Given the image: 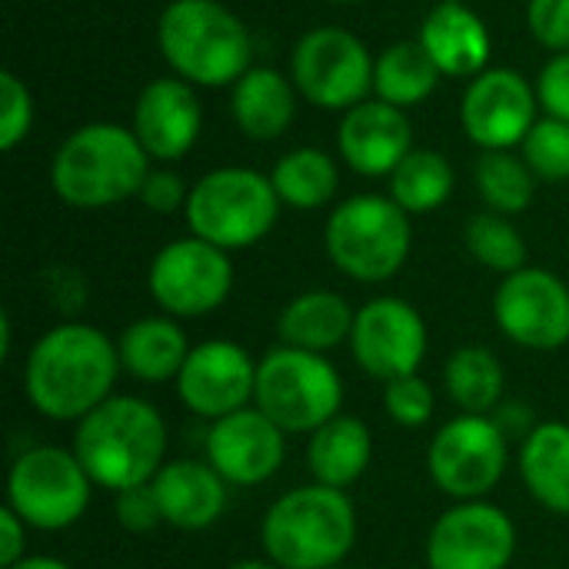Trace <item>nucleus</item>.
I'll return each mask as SVG.
<instances>
[{"label": "nucleus", "mask_w": 569, "mask_h": 569, "mask_svg": "<svg viewBox=\"0 0 569 569\" xmlns=\"http://www.w3.org/2000/svg\"><path fill=\"white\" fill-rule=\"evenodd\" d=\"M120 350L90 323H60L47 330L23 367V390L47 420H83L113 397Z\"/></svg>", "instance_id": "nucleus-1"}, {"label": "nucleus", "mask_w": 569, "mask_h": 569, "mask_svg": "<svg viewBox=\"0 0 569 569\" xmlns=\"http://www.w3.org/2000/svg\"><path fill=\"white\" fill-rule=\"evenodd\" d=\"M150 157L140 147L133 127L113 120H93L67 133L50 160L53 193L77 210L117 207L140 193Z\"/></svg>", "instance_id": "nucleus-2"}, {"label": "nucleus", "mask_w": 569, "mask_h": 569, "mask_svg": "<svg viewBox=\"0 0 569 569\" xmlns=\"http://www.w3.org/2000/svg\"><path fill=\"white\" fill-rule=\"evenodd\" d=\"M70 450L90 473L93 487L123 493L160 473L167 423L160 410L140 397H110L77 423Z\"/></svg>", "instance_id": "nucleus-3"}, {"label": "nucleus", "mask_w": 569, "mask_h": 569, "mask_svg": "<svg viewBox=\"0 0 569 569\" xmlns=\"http://www.w3.org/2000/svg\"><path fill=\"white\" fill-rule=\"evenodd\" d=\"M170 73L193 87H233L253 63L247 23L220 0H170L157 20Z\"/></svg>", "instance_id": "nucleus-4"}, {"label": "nucleus", "mask_w": 569, "mask_h": 569, "mask_svg": "<svg viewBox=\"0 0 569 569\" xmlns=\"http://www.w3.org/2000/svg\"><path fill=\"white\" fill-rule=\"evenodd\" d=\"M260 540L267 560L280 569L343 567L357 543V510L347 490L297 487L267 510Z\"/></svg>", "instance_id": "nucleus-5"}, {"label": "nucleus", "mask_w": 569, "mask_h": 569, "mask_svg": "<svg viewBox=\"0 0 569 569\" xmlns=\"http://www.w3.org/2000/svg\"><path fill=\"white\" fill-rule=\"evenodd\" d=\"M327 253L357 283H387L413 247L410 213L387 193H357L337 203L323 230Z\"/></svg>", "instance_id": "nucleus-6"}, {"label": "nucleus", "mask_w": 569, "mask_h": 569, "mask_svg": "<svg viewBox=\"0 0 569 569\" xmlns=\"http://www.w3.org/2000/svg\"><path fill=\"white\" fill-rule=\"evenodd\" d=\"M280 207L267 173L253 167H217L190 187L183 213L193 237L230 253L260 243L277 227Z\"/></svg>", "instance_id": "nucleus-7"}, {"label": "nucleus", "mask_w": 569, "mask_h": 569, "mask_svg": "<svg viewBox=\"0 0 569 569\" xmlns=\"http://www.w3.org/2000/svg\"><path fill=\"white\" fill-rule=\"evenodd\" d=\"M257 410L283 433H317L343 410V380L323 353L273 347L257 363Z\"/></svg>", "instance_id": "nucleus-8"}, {"label": "nucleus", "mask_w": 569, "mask_h": 569, "mask_svg": "<svg viewBox=\"0 0 569 569\" xmlns=\"http://www.w3.org/2000/svg\"><path fill=\"white\" fill-rule=\"evenodd\" d=\"M373 67L370 47L343 27H313L290 53V80L300 100L337 113L373 97Z\"/></svg>", "instance_id": "nucleus-9"}, {"label": "nucleus", "mask_w": 569, "mask_h": 569, "mask_svg": "<svg viewBox=\"0 0 569 569\" xmlns=\"http://www.w3.org/2000/svg\"><path fill=\"white\" fill-rule=\"evenodd\" d=\"M93 480L63 447H33L7 473V507L33 530L57 533L73 527L90 507Z\"/></svg>", "instance_id": "nucleus-10"}, {"label": "nucleus", "mask_w": 569, "mask_h": 569, "mask_svg": "<svg viewBox=\"0 0 569 569\" xmlns=\"http://www.w3.org/2000/svg\"><path fill=\"white\" fill-rule=\"evenodd\" d=\"M510 440L493 417L460 413L430 440L427 467L433 483L453 500H483L507 473Z\"/></svg>", "instance_id": "nucleus-11"}, {"label": "nucleus", "mask_w": 569, "mask_h": 569, "mask_svg": "<svg viewBox=\"0 0 569 569\" xmlns=\"http://www.w3.org/2000/svg\"><path fill=\"white\" fill-rule=\"evenodd\" d=\"M147 287L163 313L187 320L203 317L223 307V300L230 297L233 263L227 250L190 233L160 247V253L150 260Z\"/></svg>", "instance_id": "nucleus-12"}, {"label": "nucleus", "mask_w": 569, "mask_h": 569, "mask_svg": "<svg viewBox=\"0 0 569 569\" xmlns=\"http://www.w3.org/2000/svg\"><path fill=\"white\" fill-rule=\"evenodd\" d=\"M537 83H530L513 67H487L473 77L460 100V123L473 147L513 150L527 140L540 120Z\"/></svg>", "instance_id": "nucleus-13"}, {"label": "nucleus", "mask_w": 569, "mask_h": 569, "mask_svg": "<svg viewBox=\"0 0 569 569\" xmlns=\"http://www.w3.org/2000/svg\"><path fill=\"white\" fill-rule=\"evenodd\" d=\"M493 320L517 347L560 350L569 343V287L543 267H523L500 280Z\"/></svg>", "instance_id": "nucleus-14"}, {"label": "nucleus", "mask_w": 569, "mask_h": 569, "mask_svg": "<svg viewBox=\"0 0 569 569\" xmlns=\"http://www.w3.org/2000/svg\"><path fill=\"white\" fill-rule=\"evenodd\" d=\"M350 350L373 380L393 383L413 377L427 357V320L400 297H377L357 310Z\"/></svg>", "instance_id": "nucleus-15"}, {"label": "nucleus", "mask_w": 569, "mask_h": 569, "mask_svg": "<svg viewBox=\"0 0 569 569\" xmlns=\"http://www.w3.org/2000/svg\"><path fill=\"white\" fill-rule=\"evenodd\" d=\"M517 553V527L490 500H463L440 513L427 540L430 569H507Z\"/></svg>", "instance_id": "nucleus-16"}, {"label": "nucleus", "mask_w": 569, "mask_h": 569, "mask_svg": "<svg viewBox=\"0 0 569 569\" xmlns=\"http://www.w3.org/2000/svg\"><path fill=\"white\" fill-rule=\"evenodd\" d=\"M177 383L180 403L203 417L223 420L243 410L257 393V363L253 357L233 340H207L190 350Z\"/></svg>", "instance_id": "nucleus-17"}, {"label": "nucleus", "mask_w": 569, "mask_h": 569, "mask_svg": "<svg viewBox=\"0 0 569 569\" xmlns=\"http://www.w3.org/2000/svg\"><path fill=\"white\" fill-rule=\"evenodd\" d=\"M287 457V433L257 407H243L207 430V463L230 487L267 483Z\"/></svg>", "instance_id": "nucleus-18"}, {"label": "nucleus", "mask_w": 569, "mask_h": 569, "mask_svg": "<svg viewBox=\"0 0 569 569\" xmlns=\"http://www.w3.org/2000/svg\"><path fill=\"white\" fill-rule=\"evenodd\" d=\"M133 133L150 160L177 163L183 160L203 130V107L197 100L193 83L180 77L150 80L133 103Z\"/></svg>", "instance_id": "nucleus-19"}, {"label": "nucleus", "mask_w": 569, "mask_h": 569, "mask_svg": "<svg viewBox=\"0 0 569 569\" xmlns=\"http://www.w3.org/2000/svg\"><path fill=\"white\" fill-rule=\"evenodd\" d=\"M337 150L360 177H390L413 150V127L407 110L377 97L343 113L337 127Z\"/></svg>", "instance_id": "nucleus-20"}, {"label": "nucleus", "mask_w": 569, "mask_h": 569, "mask_svg": "<svg viewBox=\"0 0 569 569\" xmlns=\"http://www.w3.org/2000/svg\"><path fill=\"white\" fill-rule=\"evenodd\" d=\"M417 40L443 77L473 80L490 67L493 37L487 30V20L463 0L433 3L420 20Z\"/></svg>", "instance_id": "nucleus-21"}, {"label": "nucleus", "mask_w": 569, "mask_h": 569, "mask_svg": "<svg viewBox=\"0 0 569 569\" xmlns=\"http://www.w3.org/2000/svg\"><path fill=\"white\" fill-rule=\"evenodd\" d=\"M163 523L177 530L213 527L230 503V483L207 460H170L150 480Z\"/></svg>", "instance_id": "nucleus-22"}, {"label": "nucleus", "mask_w": 569, "mask_h": 569, "mask_svg": "<svg viewBox=\"0 0 569 569\" xmlns=\"http://www.w3.org/2000/svg\"><path fill=\"white\" fill-rule=\"evenodd\" d=\"M297 87L290 73L273 67H250L230 87V117L250 140H280L297 120Z\"/></svg>", "instance_id": "nucleus-23"}, {"label": "nucleus", "mask_w": 569, "mask_h": 569, "mask_svg": "<svg viewBox=\"0 0 569 569\" xmlns=\"http://www.w3.org/2000/svg\"><path fill=\"white\" fill-rule=\"evenodd\" d=\"M373 460V433L360 417L340 413L330 423H323L317 433H310L307 443V463L317 483L347 490L353 487Z\"/></svg>", "instance_id": "nucleus-24"}, {"label": "nucleus", "mask_w": 569, "mask_h": 569, "mask_svg": "<svg viewBox=\"0 0 569 569\" xmlns=\"http://www.w3.org/2000/svg\"><path fill=\"white\" fill-rule=\"evenodd\" d=\"M117 350H120V367L133 380L167 383L180 377L193 347L187 343V333L173 317H143L123 330Z\"/></svg>", "instance_id": "nucleus-25"}, {"label": "nucleus", "mask_w": 569, "mask_h": 569, "mask_svg": "<svg viewBox=\"0 0 569 569\" xmlns=\"http://www.w3.org/2000/svg\"><path fill=\"white\" fill-rule=\"evenodd\" d=\"M353 320H357V313L350 310V303L340 293L307 290L280 310L277 333H280V343H287V347L327 353V350L340 347L343 340H350Z\"/></svg>", "instance_id": "nucleus-26"}, {"label": "nucleus", "mask_w": 569, "mask_h": 569, "mask_svg": "<svg viewBox=\"0 0 569 569\" xmlns=\"http://www.w3.org/2000/svg\"><path fill=\"white\" fill-rule=\"evenodd\" d=\"M520 477L543 510L569 517V423H537L520 447Z\"/></svg>", "instance_id": "nucleus-27"}, {"label": "nucleus", "mask_w": 569, "mask_h": 569, "mask_svg": "<svg viewBox=\"0 0 569 569\" xmlns=\"http://www.w3.org/2000/svg\"><path fill=\"white\" fill-rule=\"evenodd\" d=\"M443 73L427 57L420 40H397L377 53L373 67V97L383 103H393L400 110L420 107L433 97Z\"/></svg>", "instance_id": "nucleus-28"}, {"label": "nucleus", "mask_w": 569, "mask_h": 569, "mask_svg": "<svg viewBox=\"0 0 569 569\" xmlns=\"http://www.w3.org/2000/svg\"><path fill=\"white\" fill-rule=\"evenodd\" d=\"M270 180H273V190H277L283 207L320 210L337 197L340 167L320 147H297L273 163Z\"/></svg>", "instance_id": "nucleus-29"}, {"label": "nucleus", "mask_w": 569, "mask_h": 569, "mask_svg": "<svg viewBox=\"0 0 569 569\" xmlns=\"http://www.w3.org/2000/svg\"><path fill=\"white\" fill-rule=\"evenodd\" d=\"M443 383H447L450 400L463 413L490 417L503 403L507 373H503V363L497 360L493 350L460 347L457 353H450V360L443 367Z\"/></svg>", "instance_id": "nucleus-30"}, {"label": "nucleus", "mask_w": 569, "mask_h": 569, "mask_svg": "<svg viewBox=\"0 0 569 569\" xmlns=\"http://www.w3.org/2000/svg\"><path fill=\"white\" fill-rule=\"evenodd\" d=\"M453 183H457L453 167H450V160L440 150L413 147L403 157V163L390 173V197L410 217H420V213L440 210L450 200Z\"/></svg>", "instance_id": "nucleus-31"}, {"label": "nucleus", "mask_w": 569, "mask_h": 569, "mask_svg": "<svg viewBox=\"0 0 569 569\" xmlns=\"http://www.w3.org/2000/svg\"><path fill=\"white\" fill-rule=\"evenodd\" d=\"M473 183L493 213L517 217L537 197V173L513 150H483L473 167Z\"/></svg>", "instance_id": "nucleus-32"}, {"label": "nucleus", "mask_w": 569, "mask_h": 569, "mask_svg": "<svg viewBox=\"0 0 569 569\" xmlns=\"http://www.w3.org/2000/svg\"><path fill=\"white\" fill-rule=\"evenodd\" d=\"M463 240H467L470 257L493 273L510 277L527 267V240L513 227V220L503 213H493V210L473 213L467 220Z\"/></svg>", "instance_id": "nucleus-33"}, {"label": "nucleus", "mask_w": 569, "mask_h": 569, "mask_svg": "<svg viewBox=\"0 0 569 569\" xmlns=\"http://www.w3.org/2000/svg\"><path fill=\"white\" fill-rule=\"evenodd\" d=\"M520 157L537 173V180L563 183L569 180V123L557 117H540L527 140L520 143Z\"/></svg>", "instance_id": "nucleus-34"}, {"label": "nucleus", "mask_w": 569, "mask_h": 569, "mask_svg": "<svg viewBox=\"0 0 569 569\" xmlns=\"http://www.w3.org/2000/svg\"><path fill=\"white\" fill-rule=\"evenodd\" d=\"M33 127V93L30 87L13 73H0V150H17Z\"/></svg>", "instance_id": "nucleus-35"}, {"label": "nucleus", "mask_w": 569, "mask_h": 569, "mask_svg": "<svg viewBox=\"0 0 569 569\" xmlns=\"http://www.w3.org/2000/svg\"><path fill=\"white\" fill-rule=\"evenodd\" d=\"M383 407H387V417L393 423L413 430V427H423L433 417V390L417 373L413 377H400V380L387 383Z\"/></svg>", "instance_id": "nucleus-36"}, {"label": "nucleus", "mask_w": 569, "mask_h": 569, "mask_svg": "<svg viewBox=\"0 0 569 569\" xmlns=\"http://www.w3.org/2000/svg\"><path fill=\"white\" fill-rule=\"evenodd\" d=\"M527 27L540 47L553 53H567L569 0H527Z\"/></svg>", "instance_id": "nucleus-37"}, {"label": "nucleus", "mask_w": 569, "mask_h": 569, "mask_svg": "<svg viewBox=\"0 0 569 569\" xmlns=\"http://www.w3.org/2000/svg\"><path fill=\"white\" fill-rule=\"evenodd\" d=\"M140 203L153 213H177L187 207V197H190V187L183 183V177L170 167H150L143 187H140Z\"/></svg>", "instance_id": "nucleus-38"}, {"label": "nucleus", "mask_w": 569, "mask_h": 569, "mask_svg": "<svg viewBox=\"0 0 569 569\" xmlns=\"http://www.w3.org/2000/svg\"><path fill=\"white\" fill-rule=\"evenodd\" d=\"M537 100L547 117L569 123V50L553 53L537 77Z\"/></svg>", "instance_id": "nucleus-39"}, {"label": "nucleus", "mask_w": 569, "mask_h": 569, "mask_svg": "<svg viewBox=\"0 0 569 569\" xmlns=\"http://www.w3.org/2000/svg\"><path fill=\"white\" fill-rule=\"evenodd\" d=\"M117 520L127 533H150L157 523H163L153 487L143 483V487H130L117 493Z\"/></svg>", "instance_id": "nucleus-40"}, {"label": "nucleus", "mask_w": 569, "mask_h": 569, "mask_svg": "<svg viewBox=\"0 0 569 569\" xmlns=\"http://www.w3.org/2000/svg\"><path fill=\"white\" fill-rule=\"evenodd\" d=\"M23 557H27V523L10 507H3L0 510V567H17Z\"/></svg>", "instance_id": "nucleus-41"}, {"label": "nucleus", "mask_w": 569, "mask_h": 569, "mask_svg": "<svg viewBox=\"0 0 569 569\" xmlns=\"http://www.w3.org/2000/svg\"><path fill=\"white\" fill-rule=\"evenodd\" d=\"M490 417L500 423V430L507 433V440H513V437L527 440V437L537 430V427H533V413H530V407H523V403H500Z\"/></svg>", "instance_id": "nucleus-42"}, {"label": "nucleus", "mask_w": 569, "mask_h": 569, "mask_svg": "<svg viewBox=\"0 0 569 569\" xmlns=\"http://www.w3.org/2000/svg\"><path fill=\"white\" fill-rule=\"evenodd\" d=\"M10 569H70L63 560H53V557H23L17 567Z\"/></svg>", "instance_id": "nucleus-43"}, {"label": "nucleus", "mask_w": 569, "mask_h": 569, "mask_svg": "<svg viewBox=\"0 0 569 569\" xmlns=\"http://www.w3.org/2000/svg\"><path fill=\"white\" fill-rule=\"evenodd\" d=\"M230 569H280L277 563H270V560H240V563H233Z\"/></svg>", "instance_id": "nucleus-44"}, {"label": "nucleus", "mask_w": 569, "mask_h": 569, "mask_svg": "<svg viewBox=\"0 0 569 569\" xmlns=\"http://www.w3.org/2000/svg\"><path fill=\"white\" fill-rule=\"evenodd\" d=\"M330 3H347L350 7V3H363V0H330Z\"/></svg>", "instance_id": "nucleus-45"}, {"label": "nucleus", "mask_w": 569, "mask_h": 569, "mask_svg": "<svg viewBox=\"0 0 569 569\" xmlns=\"http://www.w3.org/2000/svg\"><path fill=\"white\" fill-rule=\"evenodd\" d=\"M333 569H350V567H333Z\"/></svg>", "instance_id": "nucleus-46"}]
</instances>
